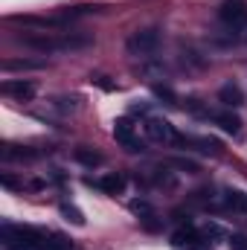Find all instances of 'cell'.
I'll list each match as a JSON object with an SVG mask.
<instances>
[{"instance_id": "6da1fadb", "label": "cell", "mask_w": 247, "mask_h": 250, "mask_svg": "<svg viewBox=\"0 0 247 250\" xmlns=\"http://www.w3.org/2000/svg\"><path fill=\"white\" fill-rule=\"evenodd\" d=\"M0 242L6 250H41L44 236L35 227H18V224H3L0 227Z\"/></svg>"}, {"instance_id": "7a4b0ae2", "label": "cell", "mask_w": 247, "mask_h": 250, "mask_svg": "<svg viewBox=\"0 0 247 250\" xmlns=\"http://www.w3.org/2000/svg\"><path fill=\"white\" fill-rule=\"evenodd\" d=\"M160 44V32L157 29H137L128 38V53L131 56H151Z\"/></svg>"}, {"instance_id": "3957f363", "label": "cell", "mask_w": 247, "mask_h": 250, "mask_svg": "<svg viewBox=\"0 0 247 250\" xmlns=\"http://www.w3.org/2000/svg\"><path fill=\"white\" fill-rule=\"evenodd\" d=\"M145 137L154 140V143H175L178 140V131L169 120H157V117H148L145 120Z\"/></svg>"}, {"instance_id": "277c9868", "label": "cell", "mask_w": 247, "mask_h": 250, "mask_svg": "<svg viewBox=\"0 0 247 250\" xmlns=\"http://www.w3.org/2000/svg\"><path fill=\"white\" fill-rule=\"evenodd\" d=\"M218 18L227 26H245L247 23V3L245 0H227V3H221Z\"/></svg>"}, {"instance_id": "5b68a950", "label": "cell", "mask_w": 247, "mask_h": 250, "mask_svg": "<svg viewBox=\"0 0 247 250\" xmlns=\"http://www.w3.org/2000/svg\"><path fill=\"white\" fill-rule=\"evenodd\" d=\"M114 137H117V143L128 148V151H145V146L137 140V134H134V125L128 123V120H117L114 123Z\"/></svg>"}, {"instance_id": "8992f818", "label": "cell", "mask_w": 247, "mask_h": 250, "mask_svg": "<svg viewBox=\"0 0 247 250\" xmlns=\"http://www.w3.org/2000/svg\"><path fill=\"white\" fill-rule=\"evenodd\" d=\"M0 90H3L6 96L18 99V102H29V99L35 96V84H32V82H23V79H9V82H3Z\"/></svg>"}, {"instance_id": "52a82bcc", "label": "cell", "mask_w": 247, "mask_h": 250, "mask_svg": "<svg viewBox=\"0 0 247 250\" xmlns=\"http://www.w3.org/2000/svg\"><path fill=\"white\" fill-rule=\"evenodd\" d=\"M96 187L102 189V192H108V195H123L125 187H128V181H125V175H120V172H111V175H102L96 181Z\"/></svg>"}, {"instance_id": "ba28073f", "label": "cell", "mask_w": 247, "mask_h": 250, "mask_svg": "<svg viewBox=\"0 0 247 250\" xmlns=\"http://www.w3.org/2000/svg\"><path fill=\"white\" fill-rule=\"evenodd\" d=\"M218 99L227 105V108H242L245 105V93H242V87L239 84H221V90H218Z\"/></svg>"}, {"instance_id": "9c48e42d", "label": "cell", "mask_w": 247, "mask_h": 250, "mask_svg": "<svg viewBox=\"0 0 247 250\" xmlns=\"http://www.w3.org/2000/svg\"><path fill=\"white\" fill-rule=\"evenodd\" d=\"M212 123L221 125L227 134H242V120H239V114H233V111H218V114H212Z\"/></svg>"}, {"instance_id": "30bf717a", "label": "cell", "mask_w": 247, "mask_h": 250, "mask_svg": "<svg viewBox=\"0 0 247 250\" xmlns=\"http://www.w3.org/2000/svg\"><path fill=\"white\" fill-rule=\"evenodd\" d=\"M224 207L233 212H247V192L242 189H224Z\"/></svg>"}, {"instance_id": "8fae6325", "label": "cell", "mask_w": 247, "mask_h": 250, "mask_svg": "<svg viewBox=\"0 0 247 250\" xmlns=\"http://www.w3.org/2000/svg\"><path fill=\"white\" fill-rule=\"evenodd\" d=\"M198 239H201V233H195L192 227H181V230L172 233V245H175L178 250H189Z\"/></svg>"}, {"instance_id": "7c38bea8", "label": "cell", "mask_w": 247, "mask_h": 250, "mask_svg": "<svg viewBox=\"0 0 247 250\" xmlns=\"http://www.w3.org/2000/svg\"><path fill=\"white\" fill-rule=\"evenodd\" d=\"M44 62H35V59H6L3 62V70L12 73V70H41Z\"/></svg>"}, {"instance_id": "4fadbf2b", "label": "cell", "mask_w": 247, "mask_h": 250, "mask_svg": "<svg viewBox=\"0 0 247 250\" xmlns=\"http://www.w3.org/2000/svg\"><path fill=\"white\" fill-rule=\"evenodd\" d=\"M192 146H198V151H204V154H221V143L218 140H212V137H195L192 140Z\"/></svg>"}, {"instance_id": "5bb4252c", "label": "cell", "mask_w": 247, "mask_h": 250, "mask_svg": "<svg viewBox=\"0 0 247 250\" xmlns=\"http://www.w3.org/2000/svg\"><path fill=\"white\" fill-rule=\"evenodd\" d=\"M73 157H76L79 163H84V166H90V169L102 163V154H99V151H90V148H84V146H82V148H76V151H73Z\"/></svg>"}, {"instance_id": "9a60e30c", "label": "cell", "mask_w": 247, "mask_h": 250, "mask_svg": "<svg viewBox=\"0 0 247 250\" xmlns=\"http://www.w3.org/2000/svg\"><path fill=\"white\" fill-rule=\"evenodd\" d=\"M3 160H32V157H38L35 151H29V148H15V146H3Z\"/></svg>"}, {"instance_id": "2e32d148", "label": "cell", "mask_w": 247, "mask_h": 250, "mask_svg": "<svg viewBox=\"0 0 247 250\" xmlns=\"http://www.w3.org/2000/svg\"><path fill=\"white\" fill-rule=\"evenodd\" d=\"M44 250H73V242L67 236H62V233H53V236H47Z\"/></svg>"}, {"instance_id": "e0dca14e", "label": "cell", "mask_w": 247, "mask_h": 250, "mask_svg": "<svg viewBox=\"0 0 247 250\" xmlns=\"http://www.w3.org/2000/svg\"><path fill=\"white\" fill-rule=\"evenodd\" d=\"M59 209H62L64 221H70V224H76V227H82V224H84V215H82V209H76L73 204H62Z\"/></svg>"}, {"instance_id": "ac0fdd59", "label": "cell", "mask_w": 247, "mask_h": 250, "mask_svg": "<svg viewBox=\"0 0 247 250\" xmlns=\"http://www.w3.org/2000/svg\"><path fill=\"white\" fill-rule=\"evenodd\" d=\"M131 212L137 218H148V215H154V207L148 201H131Z\"/></svg>"}, {"instance_id": "d6986e66", "label": "cell", "mask_w": 247, "mask_h": 250, "mask_svg": "<svg viewBox=\"0 0 247 250\" xmlns=\"http://www.w3.org/2000/svg\"><path fill=\"white\" fill-rule=\"evenodd\" d=\"M172 166H175V169H181V172H186V175H198V172H201V166H198L195 160H184V157L172 160Z\"/></svg>"}, {"instance_id": "ffe728a7", "label": "cell", "mask_w": 247, "mask_h": 250, "mask_svg": "<svg viewBox=\"0 0 247 250\" xmlns=\"http://www.w3.org/2000/svg\"><path fill=\"white\" fill-rule=\"evenodd\" d=\"M227 242H230V250H247V236H242V233H233Z\"/></svg>"}, {"instance_id": "44dd1931", "label": "cell", "mask_w": 247, "mask_h": 250, "mask_svg": "<svg viewBox=\"0 0 247 250\" xmlns=\"http://www.w3.org/2000/svg\"><path fill=\"white\" fill-rule=\"evenodd\" d=\"M154 93H157L160 99H166L169 105H178V96H175V93H172L169 87H163V84H157V87H154Z\"/></svg>"}, {"instance_id": "7402d4cb", "label": "cell", "mask_w": 247, "mask_h": 250, "mask_svg": "<svg viewBox=\"0 0 247 250\" xmlns=\"http://www.w3.org/2000/svg\"><path fill=\"white\" fill-rule=\"evenodd\" d=\"M56 105H59L62 111H76V108H79V105H76V99H59Z\"/></svg>"}, {"instance_id": "603a6c76", "label": "cell", "mask_w": 247, "mask_h": 250, "mask_svg": "<svg viewBox=\"0 0 247 250\" xmlns=\"http://www.w3.org/2000/svg\"><path fill=\"white\" fill-rule=\"evenodd\" d=\"M189 250H212V248H209V242H206V239L201 236V239H198V242H195V245H192Z\"/></svg>"}, {"instance_id": "cb8c5ba5", "label": "cell", "mask_w": 247, "mask_h": 250, "mask_svg": "<svg viewBox=\"0 0 247 250\" xmlns=\"http://www.w3.org/2000/svg\"><path fill=\"white\" fill-rule=\"evenodd\" d=\"M0 181H3V187H9V189H18V181H15V178H9V175H3Z\"/></svg>"}]
</instances>
